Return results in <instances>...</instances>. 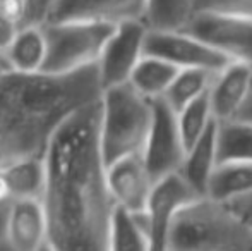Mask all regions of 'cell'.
Wrapping results in <instances>:
<instances>
[{"instance_id":"cell-1","label":"cell","mask_w":252,"mask_h":251,"mask_svg":"<svg viewBox=\"0 0 252 251\" xmlns=\"http://www.w3.org/2000/svg\"><path fill=\"white\" fill-rule=\"evenodd\" d=\"M43 162L48 250H110L117 203L101 146V98L77 108L57 127Z\"/></svg>"},{"instance_id":"cell-2","label":"cell","mask_w":252,"mask_h":251,"mask_svg":"<svg viewBox=\"0 0 252 251\" xmlns=\"http://www.w3.org/2000/svg\"><path fill=\"white\" fill-rule=\"evenodd\" d=\"M98 64L72 72H21L0 77V141L9 162L43 157L52 134L72 112L101 98Z\"/></svg>"},{"instance_id":"cell-3","label":"cell","mask_w":252,"mask_h":251,"mask_svg":"<svg viewBox=\"0 0 252 251\" xmlns=\"http://www.w3.org/2000/svg\"><path fill=\"white\" fill-rule=\"evenodd\" d=\"M170 251H252V224L228 203L202 194L179 212Z\"/></svg>"},{"instance_id":"cell-4","label":"cell","mask_w":252,"mask_h":251,"mask_svg":"<svg viewBox=\"0 0 252 251\" xmlns=\"http://www.w3.org/2000/svg\"><path fill=\"white\" fill-rule=\"evenodd\" d=\"M153 122V100L127 83L101 95V146L106 165L143 153Z\"/></svg>"},{"instance_id":"cell-5","label":"cell","mask_w":252,"mask_h":251,"mask_svg":"<svg viewBox=\"0 0 252 251\" xmlns=\"http://www.w3.org/2000/svg\"><path fill=\"white\" fill-rule=\"evenodd\" d=\"M115 24L103 21H50L43 24L47 40L45 72H72L98 64Z\"/></svg>"},{"instance_id":"cell-6","label":"cell","mask_w":252,"mask_h":251,"mask_svg":"<svg viewBox=\"0 0 252 251\" xmlns=\"http://www.w3.org/2000/svg\"><path fill=\"white\" fill-rule=\"evenodd\" d=\"M187 148L182 140L177 110L163 97L153 100V122L143 158L155 181L179 172L186 160Z\"/></svg>"},{"instance_id":"cell-7","label":"cell","mask_w":252,"mask_h":251,"mask_svg":"<svg viewBox=\"0 0 252 251\" xmlns=\"http://www.w3.org/2000/svg\"><path fill=\"white\" fill-rule=\"evenodd\" d=\"M144 54L161 57L175 64L179 69L199 67L213 72H220L226 67L230 59L225 54L194 36L186 30H148L144 41Z\"/></svg>"},{"instance_id":"cell-8","label":"cell","mask_w":252,"mask_h":251,"mask_svg":"<svg viewBox=\"0 0 252 251\" xmlns=\"http://www.w3.org/2000/svg\"><path fill=\"white\" fill-rule=\"evenodd\" d=\"M148 30L150 26L144 19H129L115 24V30L98 59V72L103 90L130 79L144 55Z\"/></svg>"},{"instance_id":"cell-9","label":"cell","mask_w":252,"mask_h":251,"mask_svg":"<svg viewBox=\"0 0 252 251\" xmlns=\"http://www.w3.org/2000/svg\"><path fill=\"white\" fill-rule=\"evenodd\" d=\"M182 30L218 48L230 61L252 66V17L196 12Z\"/></svg>"},{"instance_id":"cell-10","label":"cell","mask_w":252,"mask_h":251,"mask_svg":"<svg viewBox=\"0 0 252 251\" xmlns=\"http://www.w3.org/2000/svg\"><path fill=\"white\" fill-rule=\"evenodd\" d=\"M202 196L189 184L182 172H172L165 178L155 181L150 200L144 208V215L148 220L151 250H166L168 232L173 220L186 205Z\"/></svg>"},{"instance_id":"cell-11","label":"cell","mask_w":252,"mask_h":251,"mask_svg":"<svg viewBox=\"0 0 252 251\" xmlns=\"http://www.w3.org/2000/svg\"><path fill=\"white\" fill-rule=\"evenodd\" d=\"M5 239L9 250H48V218L41 198H16L10 201Z\"/></svg>"},{"instance_id":"cell-12","label":"cell","mask_w":252,"mask_h":251,"mask_svg":"<svg viewBox=\"0 0 252 251\" xmlns=\"http://www.w3.org/2000/svg\"><path fill=\"white\" fill-rule=\"evenodd\" d=\"M150 0H55L50 21H103L119 24L144 19Z\"/></svg>"},{"instance_id":"cell-13","label":"cell","mask_w":252,"mask_h":251,"mask_svg":"<svg viewBox=\"0 0 252 251\" xmlns=\"http://www.w3.org/2000/svg\"><path fill=\"white\" fill-rule=\"evenodd\" d=\"M108 186L117 205L130 212H143L155 186L143 153L129 155L110 164Z\"/></svg>"},{"instance_id":"cell-14","label":"cell","mask_w":252,"mask_h":251,"mask_svg":"<svg viewBox=\"0 0 252 251\" xmlns=\"http://www.w3.org/2000/svg\"><path fill=\"white\" fill-rule=\"evenodd\" d=\"M252 66L232 61L215 76L209 90L213 115L218 122L235 119L251 91Z\"/></svg>"},{"instance_id":"cell-15","label":"cell","mask_w":252,"mask_h":251,"mask_svg":"<svg viewBox=\"0 0 252 251\" xmlns=\"http://www.w3.org/2000/svg\"><path fill=\"white\" fill-rule=\"evenodd\" d=\"M216 133H218V121L213 122V126L199 138V141L187 150L186 160L180 169V172L189 181V184L201 194H206L209 178L218 165Z\"/></svg>"},{"instance_id":"cell-16","label":"cell","mask_w":252,"mask_h":251,"mask_svg":"<svg viewBox=\"0 0 252 251\" xmlns=\"http://www.w3.org/2000/svg\"><path fill=\"white\" fill-rule=\"evenodd\" d=\"M252 194V162H218L208 182L206 196L232 203Z\"/></svg>"},{"instance_id":"cell-17","label":"cell","mask_w":252,"mask_h":251,"mask_svg":"<svg viewBox=\"0 0 252 251\" xmlns=\"http://www.w3.org/2000/svg\"><path fill=\"white\" fill-rule=\"evenodd\" d=\"M110 250L150 251V231L143 212H130L117 205L110 222Z\"/></svg>"},{"instance_id":"cell-18","label":"cell","mask_w":252,"mask_h":251,"mask_svg":"<svg viewBox=\"0 0 252 251\" xmlns=\"http://www.w3.org/2000/svg\"><path fill=\"white\" fill-rule=\"evenodd\" d=\"M5 55L14 71L38 72L43 69L47 59V40L43 26H21Z\"/></svg>"},{"instance_id":"cell-19","label":"cell","mask_w":252,"mask_h":251,"mask_svg":"<svg viewBox=\"0 0 252 251\" xmlns=\"http://www.w3.org/2000/svg\"><path fill=\"white\" fill-rule=\"evenodd\" d=\"M179 71L180 69L175 64L165 61L161 57L144 54L134 69L129 83L144 97L155 100V98L165 97Z\"/></svg>"},{"instance_id":"cell-20","label":"cell","mask_w":252,"mask_h":251,"mask_svg":"<svg viewBox=\"0 0 252 251\" xmlns=\"http://www.w3.org/2000/svg\"><path fill=\"white\" fill-rule=\"evenodd\" d=\"M218 162H252V122L230 119L218 122Z\"/></svg>"},{"instance_id":"cell-21","label":"cell","mask_w":252,"mask_h":251,"mask_svg":"<svg viewBox=\"0 0 252 251\" xmlns=\"http://www.w3.org/2000/svg\"><path fill=\"white\" fill-rule=\"evenodd\" d=\"M216 74L218 72H213V71L208 69H199V67L180 69L163 98L177 112L182 110L187 104H190V102L202 97V95L209 93Z\"/></svg>"},{"instance_id":"cell-22","label":"cell","mask_w":252,"mask_h":251,"mask_svg":"<svg viewBox=\"0 0 252 251\" xmlns=\"http://www.w3.org/2000/svg\"><path fill=\"white\" fill-rule=\"evenodd\" d=\"M16 198H41L45 189L43 157H30L2 169Z\"/></svg>"},{"instance_id":"cell-23","label":"cell","mask_w":252,"mask_h":251,"mask_svg":"<svg viewBox=\"0 0 252 251\" xmlns=\"http://www.w3.org/2000/svg\"><path fill=\"white\" fill-rule=\"evenodd\" d=\"M179 115V126L182 133V140L186 143V148L189 150L192 144L199 141V138L216 121L213 115L211 102H209V93L192 100L187 104L182 110L177 112Z\"/></svg>"},{"instance_id":"cell-24","label":"cell","mask_w":252,"mask_h":251,"mask_svg":"<svg viewBox=\"0 0 252 251\" xmlns=\"http://www.w3.org/2000/svg\"><path fill=\"white\" fill-rule=\"evenodd\" d=\"M194 0H150L146 24L151 30H182L192 16Z\"/></svg>"},{"instance_id":"cell-25","label":"cell","mask_w":252,"mask_h":251,"mask_svg":"<svg viewBox=\"0 0 252 251\" xmlns=\"http://www.w3.org/2000/svg\"><path fill=\"white\" fill-rule=\"evenodd\" d=\"M216 12L252 17V0H194L192 14Z\"/></svg>"},{"instance_id":"cell-26","label":"cell","mask_w":252,"mask_h":251,"mask_svg":"<svg viewBox=\"0 0 252 251\" xmlns=\"http://www.w3.org/2000/svg\"><path fill=\"white\" fill-rule=\"evenodd\" d=\"M24 3H26V16L21 26H43L50 19L55 0H24Z\"/></svg>"},{"instance_id":"cell-27","label":"cell","mask_w":252,"mask_h":251,"mask_svg":"<svg viewBox=\"0 0 252 251\" xmlns=\"http://www.w3.org/2000/svg\"><path fill=\"white\" fill-rule=\"evenodd\" d=\"M0 14L21 26L26 16V3L24 0H0Z\"/></svg>"},{"instance_id":"cell-28","label":"cell","mask_w":252,"mask_h":251,"mask_svg":"<svg viewBox=\"0 0 252 251\" xmlns=\"http://www.w3.org/2000/svg\"><path fill=\"white\" fill-rule=\"evenodd\" d=\"M19 24L0 14V52H7V48L12 45L14 38L19 33Z\"/></svg>"},{"instance_id":"cell-29","label":"cell","mask_w":252,"mask_h":251,"mask_svg":"<svg viewBox=\"0 0 252 251\" xmlns=\"http://www.w3.org/2000/svg\"><path fill=\"white\" fill-rule=\"evenodd\" d=\"M228 205L232 208H235L240 215H244V217L252 224V194H249V196H246V198H240V200L232 201V203H228Z\"/></svg>"},{"instance_id":"cell-30","label":"cell","mask_w":252,"mask_h":251,"mask_svg":"<svg viewBox=\"0 0 252 251\" xmlns=\"http://www.w3.org/2000/svg\"><path fill=\"white\" fill-rule=\"evenodd\" d=\"M7 212H9V205H5V207H0V248H7V250H9V245H7V239H5Z\"/></svg>"},{"instance_id":"cell-31","label":"cell","mask_w":252,"mask_h":251,"mask_svg":"<svg viewBox=\"0 0 252 251\" xmlns=\"http://www.w3.org/2000/svg\"><path fill=\"white\" fill-rule=\"evenodd\" d=\"M235 119H244V121H251L252 122V83H251L249 97H247L246 104H244V107L240 108V112L237 114Z\"/></svg>"},{"instance_id":"cell-32","label":"cell","mask_w":252,"mask_h":251,"mask_svg":"<svg viewBox=\"0 0 252 251\" xmlns=\"http://www.w3.org/2000/svg\"><path fill=\"white\" fill-rule=\"evenodd\" d=\"M9 71H12V66H10L5 52H0V77H2L3 74L9 72Z\"/></svg>"}]
</instances>
